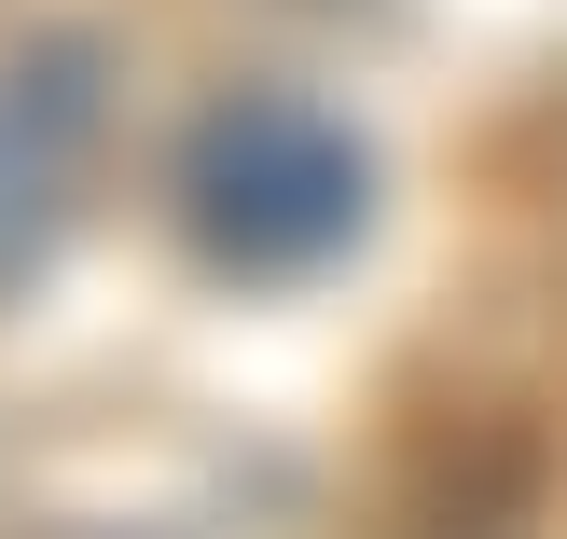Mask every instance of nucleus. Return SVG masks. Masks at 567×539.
<instances>
[{
  "label": "nucleus",
  "instance_id": "obj_1",
  "mask_svg": "<svg viewBox=\"0 0 567 539\" xmlns=\"http://www.w3.org/2000/svg\"><path fill=\"white\" fill-rule=\"evenodd\" d=\"M360 221H374V153L319 97L236 83V97L194 111V138H181V236H194V263H221V277H319Z\"/></svg>",
  "mask_w": 567,
  "mask_h": 539
},
{
  "label": "nucleus",
  "instance_id": "obj_2",
  "mask_svg": "<svg viewBox=\"0 0 567 539\" xmlns=\"http://www.w3.org/2000/svg\"><path fill=\"white\" fill-rule=\"evenodd\" d=\"M111 153V42L97 28H28L0 42V291L55 263Z\"/></svg>",
  "mask_w": 567,
  "mask_h": 539
}]
</instances>
